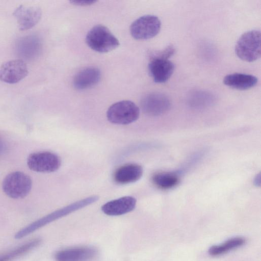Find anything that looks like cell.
I'll use <instances>...</instances> for the list:
<instances>
[{
	"mask_svg": "<svg viewBox=\"0 0 261 261\" xmlns=\"http://www.w3.org/2000/svg\"><path fill=\"white\" fill-rule=\"evenodd\" d=\"M98 198L97 196H91L56 210L22 228L15 234V238L21 239L56 220L96 202Z\"/></svg>",
	"mask_w": 261,
	"mask_h": 261,
	"instance_id": "6da1fadb",
	"label": "cell"
},
{
	"mask_svg": "<svg viewBox=\"0 0 261 261\" xmlns=\"http://www.w3.org/2000/svg\"><path fill=\"white\" fill-rule=\"evenodd\" d=\"M88 46L98 53H107L116 48L119 45L117 38L106 27L98 24L93 27L86 37Z\"/></svg>",
	"mask_w": 261,
	"mask_h": 261,
	"instance_id": "7a4b0ae2",
	"label": "cell"
},
{
	"mask_svg": "<svg viewBox=\"0 0 261 261\" xmlns=\"http://www.w3.org/2000/svg\"><path fill=\"white\" fill-rule=\"evenodd\" d=\"M235 52L241 60L252 62L260 56V32L253 30L243 34L236 43Z\"/></svg>",
	"mask_w": 261,
	"mask_h": 261,
	"instance_id": "3957f363",
	"label": "cell"
},
{
	"mask_svg": "<svg viewBox=\"0 0 261 261\" xmlns=\"http://www.w3.org/2000/svg\"><path fill=\"white\" fill-rule=\"evenodd\" d=\"M32 186L30 177L21 171L10 173L5 177L2 189L8 196L13 199L22 198L30 193Z\"/></svg>",
	"mask_w": 261,
	"mask_h": 261,
	"instance_id": "277c9868",
	"label": "cell"
},
{
	"mask_svg": "<svg viewBox=\"0 0 261 261\" xmlns=\"http://www.w3.org/2000/svg\"><path fill=\"white\" fill-rule=\"evenodd\" d=\"M140 109L133 101L122 100L112 105L107 112L108 120L111 123L126 125L136 121Z\"/></svg>",
	"mask_w": 261,
	"mask_h": 261,
	"instance_id": "5b68a950",
	"label": "cell"
},
{
	"mask_svg": "<svg viewBox=\"0 0 261 261\" xmlns=\"http://www.w3.org/2000/svg\"><path fill=\"white\" fill-rule=\"evenodd\" d=\"M161 27V22L157 16L147 15L139 17L132 23L130 32L136 39L146 40L157 35Z\"/></svg>",
	"mask_w": 261,
	"mask_h": 261,
	"instance_id": "8992f818",
	"label": "cell"
},
{
	"mask_svg": "<svg viewBox=\"0 0 261 261\" xmlns=\"http://www.w3.org/2000/svg\"><path fill=\"white\" fill-rule=\"evenodd\" d=\"M61 164L59 156L50 151H38L30 154L27 159L28 167L34 171L42 173L55 172Z\"/></svg>",
	"mask_w": 261,
	"mask_h": 261,
	"instance_id": "52a82bcc",
	"label": "cell"
},
{
	"mask_svg": "<svg viewBox=\"0 0 261 261\" xmlns=\"http://www.w3.org/2000/svg\"><path fill=\"white\" fill-rule=\"evenodd\" d=\"M141 106L143 112L146 115L158 116L168 111L171 103L166 95L154 92L145 96L141 100Z\"/></svg>",
	"mask_w": 261,
	"mask_h": 261,
	"instance_id": "ba28073f",
	"label": "cell"
},
{
	"mask_svg": "<svg viewBox=\"0 0 261 261\" xmlns=\"http://www.w3.org/2000/svg\"><path fill=\"white\" fill-rule=\"evenodd\" d=\"M28 68L22 59H13L3 63L0 67V80L8 84H15L28 74Z\"/></svg>",
	"mask_w": 261,
	"mask_h": 261,
	"instance_id": "9c48e42d",
	"label": "cell"
},
{
	"mask_svg": "<svg viewBox=\"0 0 261 261\" xmlns=\"http://www.w3.org/2000/svg\"><path fill=\"white\" fill-rule=\"evenodd\" d=\"M97 250L90 246H77L62 249L54 256L56 261H91L97 256Z\"/></svg>",
	"mask_w": 261,
	"mask_h": 261,
	"instance_id": "30bf717a",
	"label": "cell"
},
{
	"mask_svg": "<svg viewBox=\"0 0 261 261\" xmlns=\"http://www.w3.org/2000/svg\"><path fill=\"white\" fill-rule=\"evenodd\" d=\"M42 15L40 8L20 5L13 12L20 30L25 31L34 27L39 21Z\"/></svg>",
	"mask_w": 261,
	"mask_h": 261,
	"instance_id": "8fae6325",
	"label": "cell"
},
{
	"mask_svg": "<svg viewBox=\"0 0 261 261\" xmlns=\"http://www.w3.org/2000/svg\"><path fill=\"white\" fill-rule=\"evenodd\" d=\"M148 71L153 80L156 83H164L173 74L175 66L169 59L150 57Z\"/></svg>",
	"mask_w": 261,
	"mask_h": 261,
	"instance_id": "7c38bea8",
	"label": "cell"
},
{
	"mask_svg": "<svg viewBox=\"0 0 261 261\" xmlns=\"http://www.w3.org/2000/svg\"><path fill=\"white\" fill-rule=\"evenodd\" d=\"M136 205V199L126 196L112 200L103 204L101 207L102 212L111 216H120L132 211Z\"/></svg>",
	"mask_w": 261,
	"mask_h": 261,
	"instance_id": "4fadbf2b",
	"label": "cell"
},
{
	"mask_svg": "<svg viewBox=\"0 0 261 261\" xmlns=\"http://www.w3.org/2000/svg\"><path fill=\"white\" fill-rule=\"evenodd\" d=\"M142 174L143 168L140 165L128 163L120 166L115 171L113 179L118 184L125 185L137 181Z\"/></svg>",
	"mask_w": 261,
	"mask_h": 261,
	"instance_id": "5bb4252c",
	"label": "cell"
},
{
	"mask_svg": "<svg viewBox=\"0 0 261 261\" xmlns=\"http://www.w3.org/2000/svg\"><path fill=\"white\" fill-rule=\"evenodd\" d=\"M101 77L99 69L88 67L79 71L73 80L74 87L77 90H85L92 87L99 81Z\"/></svg>",
	"mask_w": 261,
	"mask_h": 261,
	"instance_id": "9a60e30c",
	"label": "cell"
},
{
	"mask_svg": "<svg viewBox=\"0 0 261 261\" xmlns=\"http://www.w3.org/2000/svg\"><path fill=\"white\" fill-rule=\"evenodd\" d=\"M223 83L230 88L244 90L250 89L257 83V78L251 74L234 73L226 75Z\"/></svg>",
	"mask_w": 261,
	"mask_h": 261,
	"instance_id": "2e32d148",
	"label": "cell"
},
{
	"mask_svg": "<svg viewBox=\"0 0 261 261\" xmlns=\"http://www.w3.org/2000/svg\"><path fill=\"white\" fill-rule=\"evenodd\" d=\"M41 242V240L40 238L33 239L7 253L0 255V261H13L37 247Z\"/></svg>",
	"mask_w": 261,
	"mask_h": 261,
	"instance_id": "e0dca14e",
	"label": "cell"
},
{
	"mask_svg": "<svg viewBox=\"0 0 261 261\" xmlns=\"http://www.w3.org/2000/svg\"><path fill=\"white\" fill-rule=\"evenodd\" d=\"M245 242V239L243 237L231 238L222 244L211 246L209 248L208 253L212 256H219L243 246Z\"/></svg>",
	"mask_w": 261,
	"mask_h": 261,
	"instance_id": "ac0fdd59",
	"label": "cell"
},
{
	"mask_svg": "<svg viewBox=\"0 0 261 261\" xmlns=\"http://www.w3.org/2000/svg\"><path fill=\"white\" fill-rule=\"evenodd\" d=\"M152 180L153 184L158 188L167 190L177 186L179 182V177L175 173L160 172L154 174Z\"/></svg>",
	"mask_w": 261,
	"mask_h": 261,
	"instance_id": "d6986e66",
	"label": "cell"
},
{
	"mask_svg": "<svg viewBox=\"0 0 261 261\" xmlns=\"http://www.w3.org/2000/svg\"><path fill=\"white\" fill-rule=\"evenodd\" d=\"M18 45L20 54L27 58L36 56L40 48V41L34 36L24 37L20 41Z\"/></svg>",
	"mask_w": 261,
	"mask_h": 261,
	"instance_id": "ffe728a7",
	"label": "cell"
},
{
	"mask_svg": "<svg viewBox=\"0 0 261 261\" xmlns=\"http://www.w3.org/2000/svg\"><path fill=\"white\" fill-rule=\"evenodd\" d=\"M175 49L173 45H169L161 50L155 51L151 54L150 57L169 59L175 53Z\"/></svg>",
	"mask_w": 261,
	"mask_h": 261,
	"instance_id": "44dd1931",
	"label": "cell"
},
{
	"mask_svg": "<svg viewBox=\"0 0 261 261\" xmlns=\"http://www.w3.org/2000/svg\"><path fill=\"white\" fill-rule=\"evenodd\" d=\"M95 2V1L92 0H74L70 1V3L73 5L81 6L91 5Z\"/></svg>",
	"mask_w": 261,
	"mask_h": 261,
	"instance_id": "7402d4cb",
	"label": "cell"
},
{
	"mask_svg": "<svg viewBox=\"0 0 261 261\" xmlns=\"http://www.w3.org/2000/svg\"><path fill=\"white\" fill-rule=\"evenodd\" d=\"M254 184L256 186H260V174L259 173L256 175L254 179Z\"/></svg>",
	"mask_w": 261,
	"mask_h": 261,
	"instance_id": "603a6c76",
	"label": "cell"
},
{
	"mask_svg": "<svg viewBox=\"0 0 261 261\" xmlns=\"http://www.w3.org/2000/svg\"><path fill=\"white\" fill-rule=\"evenodd\" d=\"M5 150V145L3 140H2L0 138V154L3 153Z\"/></svg>",
	"mask_w": 261,
	"mask_h": 261,
	"instance_id": "cb8c5ba5",
	"label": "cell"
}]
</instances>
